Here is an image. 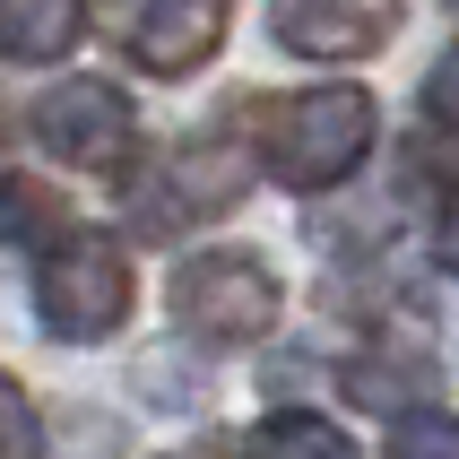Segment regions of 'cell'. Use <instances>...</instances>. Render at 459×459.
<instances>
[{
    "instance_id": "cell-8",
    "label": "cell",
    "mask_w": 459,
    "mask_h": 459,
    "mask_svg": "<svg viewBox=\"0 0 459 459\" xmlns=\"http://www.w3.org/2000/svg\"><path fill=\"white\" fill-rule=\"evenodd\" d=\"M252 459H356V442L338 434L330 416H269Z\"/></svg>"
},
{
    "instance_id": "cell-13",
    "label": "cell",
    "mask_w": 459,
    "mask_h": 459,
    "mask_svg": "<svg viewBox=\"0 0 459 459\" xmlns=\"http://www.w3.org/2000/svg\"><path fill=\"white\" fill-rule=\"evenodd\" d=\"M434 252H442V269L459 278V191L442 200V217H434Z\"/></svg>"
},
{
    "instance_id": "cell-7",
    "label": "cell",
    "mask_w": 459,
    "mask_h": 459,
    "mask_svg": "<svg viewBox=\"0 0 459 459\" xmlns=\"http://www.w3.org/2000/svg\"><path fill=\"white\" fill-rule=\"evenodd\" d=\"M87 26V0H0V44L18 61H61Z\"/></svg>"
},
{
    "instance_id": "cell-3",
    "label": "cell",
    "mask_w": 459,
    "mask_h": 459,
    "mask_svg": "<svg viewBox=\"0 0 459 459\" xmlns=\"http://www.w3.org/2000/svg\"><path fill=\"white\" fill-rule=\"evenodd\" d=\"M174 312L200 338H269L278 330V278L252 252H200L174 278Z\"/></svg>"
},
{
    "instance_id": "cell-2",
    "label": "cell",
    "mask_w": 459,
    "mask_h": 459,
    "mask_svg": "<svg viewBox=\"0 0 459 459\" xmlns=\"http://www.w3.org/2000/svg\"><path fill=\"white\" fill-rule=\"evenodd\" d=\"M35 295H44V321H52L61 338H104V330H122V312H130V260H122V243H113V234L70 226V234L44 252Z\"/></svg>"
},
{
    "instance_id": "cell-1",
    "label": "cell",
    "mask_w": 459,
    "mask_h": 459,
    "mask_svg": "<svg viewBox=\"0 0 459 459\" xmlns=\"http://www.w3.org/2000/svg\"><path fill=\"white\" fill-rule=\"evenodd\" d=\"M373 148V96L364 87H304L269 113V174L295 191H330L347 182Z\"/></svg>"
},
{
    "instance_id": "cell-4",
    "label": "cell",
    "mask_w": 459,
    "mask_h": 459,
    "mask_svg": "<svg viewBox=\"0 0 459 459\" xmlns=\"http://www.w3.org/2000/svg\"><path fill=\"white\" fill-rule=\"evenodd\" d=\"M35 139H44V156H61V165L104 174V165L130 148V96L104 87V78H61V87L35 96Z\"/></svg>"
},
{
    "instance_id": "cell-6",
    "label": "cell",
    "mask_w": 459,
    "mask_h": 459,
    "mask_svg": "<svg viewBox=\"0 0 459 459\" xmlns=\"http://www.w3.org/2000/svg\"><path fill=\"white\" fill-rule=\"evenodd\" d=\"M226 9L234 0H139L130 26H122V44H130V61L148 78H182L226 44Z\"/></svg>"
},
{
    "instance_id": "cell-5",
    "label": "cell",
    "mask_w": 459,
    "mask_h": 459,
    "mask_svg": "<svg viewBox=\"0 0 459 459\" xmlns=\"http://www.w3.org/2000/svg\"><path fill=\"white\" fill-rule=\"evenodd\" d=\"M399 0H269V35L304 61H364L390 44Z\"/></svg>"
},
{
    "instance_id": "cell-9",
    "label": "cell",
    "mask_w": 459,
    "mask_h": 459,
    "mask_svg": "<svg viewBox=\"0 0 459 459\" xmlns=\"http://www.w3.org/2000/svg\"><path fill=\"white\" fill-rule=\"evenodd\" d=\"M390 459H459V416L408 408V416H399V434H390Z\"/></svg>"
},
{
    "instance_id": "cell-12",
    "label": "cell",
    "mask_w": 459,
    "mask_h": 459,
    "mask_svg": "<svg viewBox=\"0 0 459 459\" xmlns=\"http://www.w3.org/2000/svg\"><path fill=\"white\" fill-rule=\"evenodd\" d=\"M425 104H434V122H451V130H459V44L434 61V78H425Z\"/></svg>"
},
{
    "instance_id": "cell-14",
    "label": "cell",
    "mask_w": 459,
    "mask_h": 459,
    "mask_svg": "<svg viewBox=\"0 0 459 459\" xmlns=\"http://www.w3.org/2000/svg\"><path fill=\"white\" fill-rule=\"evenodd\" d=\"M451 9H459V0H451Z\"/></svg>"
},
{
    "instance_id": "cell-11",
    "label": "cell",
    "mask_w": 459,
    "mask_h": 459,
    "mask_svg": "<svg viewBox=\"0 0 459 459\" xmlns=\"http://www.w3.org/2000/svg\"><path fill=\"white\" fill-rule=\"evenodd\" d=\"M52 217V200L44 191H0V243H26V234Z\"/></svg>"
},
{
    "instance_id": "cell-10",
    "label": "cell",
    "mask_w": 459,
    "mask_h": 459,
    "mask_svg": "<svg viewBox=\"0 0 459 459\" xmlns=\"http://www.w3.org/2000/svg\"><path fill=\"white\" fill-rule=\"evenodd\" d=\"M0 459H44V425H35V399H26L9 373H0Z\"/></svg>"
}]
</instances>
